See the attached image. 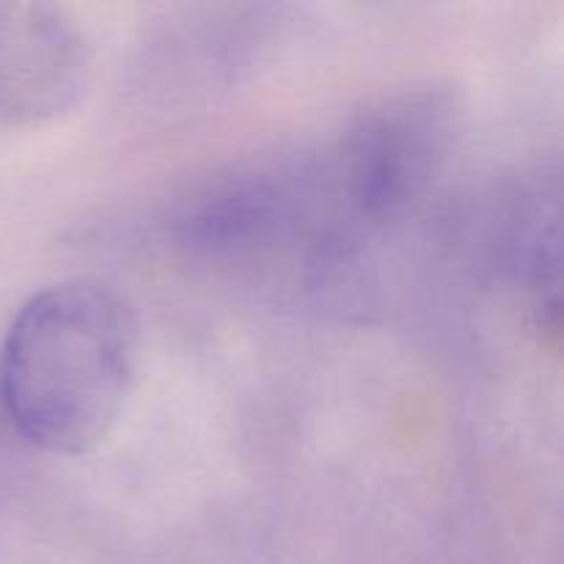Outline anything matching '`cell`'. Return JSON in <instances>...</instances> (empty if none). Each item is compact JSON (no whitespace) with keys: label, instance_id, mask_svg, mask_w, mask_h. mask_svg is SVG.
<instances>
[{"label":"cell","instance_id":"1","mask_svg":"<svg viewBox=\"0 0 564 564\" xmlns=\"http://www.w3.org/2000/svg\"><path fill=\"white\" fill-rule=\"evenodd\" d=\"M138 372V323L113 286L50 284L25 301L0 347V400L22 438L86 455L119 422Z\"/></svg>","mask_w":564,"mask_h":564},{"label":"cell","instance_id":"2","mask_svg":"<svg viewBox=\"0 0 564 564\" xmlns=\"http://www.w3.org/2000/svg\"><path fill=\"white\" fill-rule=\"evenodd\" d=\"M457 130L455 94L435 83L367 99L319 149L339 246L411 213L449 163Z\"/></svg>","mask_w":564,"mask_h":564},{"label":"cell","instance_id":"3","mask_svg":"<svg viewBox=\"0 0 564 564\" xmlns=\"http://www.w3.org/2000/svg\"><path fill=\"white\" fill-rule=\"evenodd\" d=\"M319 152L246 160L193 187L169 220L185 251L248 259L292 237H308L314 253L330 251Z\"/></svg>","mask_w":564,"mask_h":564},{"label":"cell","instance_id":"4","mask_svg":"<svg viewBox=\"0 0 564 564\" xmlns=\"http://www.w3.org/2000/svg\"><path fill=\"white\" fill-rule=\"evenodd\" d=\"M91 80V44L64 9L0 3V132L69 113Z\"/></svg>","mask_w":564,"mask_h":564},{"label":"cell","instance_id":"5","mask_svg":"<svg viewBox=\"0 0 564 564\" xmlns=\"http://www.w3.org/2000/svg\"><path fill=\"white\" fill-rule=\"evenodd\" d=\"M560 176H534L516 193L507 231V259L540 330L560 334L562 207Z\"/></svg>","mask_w":564,"mask_h":564}]
</instances>
